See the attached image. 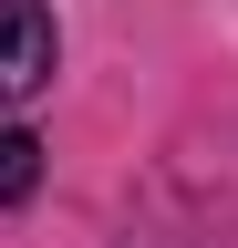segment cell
I'll use <instances>...</instances> for the list:
<instances>
[{
  "label": "cell",
  "mask_w": 238,
  "mask_h": 248,
  "mask_svg": "<svg viewBox=\"0 0 238 248\" xmlns=\"http://www.w3.org/2000/svg\"><path fill=\"white\" fill-rule=\"evenodd\" d=\"M32 186H42V145H32V124L0 114V207H32Z\"/></svg>",
  "instance_id": "2"
},
{
  "label": "cell",
  "mask_w": 238,
  "mask_h": 248,
  "mask_svg": "<svg viewBox=\"0 0 238 248\" xmlns=\"http://www.w3.org/2000/svg\"><path fill=\"white\" fill-rule=\"evenodd\" d=\"M52 62H63L52 11H42V0H0V104L42 93V83H52Z\"/></svg>",
  "instance_id": "1"
}]
</instances>
